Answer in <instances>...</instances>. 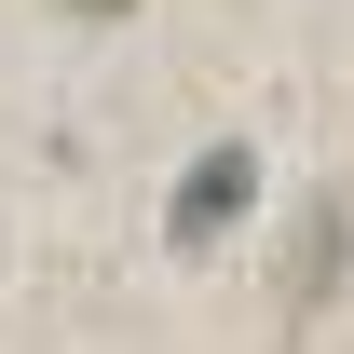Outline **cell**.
<instances>
[{"mask_svg": "<svg viewBox=\"0 0 354 354\" xmlns=\"http://www.w3.org/2000/svg\"><path fill=\"white\" fill-rule=\"evenodd\" d=\"M82 14H123V0H82Z\"/></svg>", "mask_w": 354, "mask_h": 354, "instance_id": "cell-2", "label": "cell"}, {"mask_svg": "<svg viewBox=\"0 0 354 354\" xmlns=\"http://www.w3.org/2000/svg\"><path fill=\"white\" fill-rule=\"evenodd\" d=\"M245 191H259V164H245V150H205L191 191H177V245H218V232L245 218Z\"/></svg>", "mask_w": 354, "mask_h": 354, "instance_id": "cell-1", "label": "cell"}]
</instances>
